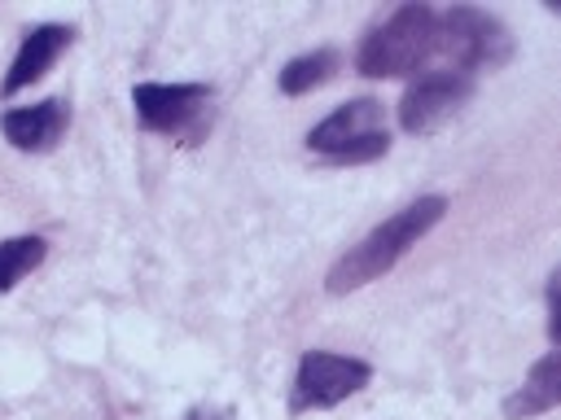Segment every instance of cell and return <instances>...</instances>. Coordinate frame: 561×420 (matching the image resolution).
I'll list each match as a JSON object with an SVG mask.
<instances>
[{
	"label": "cell",
	"instance_id": "cell-3",
	"mask_svg": "<svg viewBox=\"0 0 561 420\" xmlns=\"http://www.w3.org/2000/svg\"><path fill=\"white\" fill-rule=\"evenodd\" d=\"M508 52H513V39H508V31H504L500 18H491V13H482V9H469V4L438 13V26H434V57H447L451 70H460V74L473 79V70H495V66H504Z\"/></svg>",
	"mask_w": 561,
	"mask_h": 420
},
{
	"label": "cell",
	"instance_id": "cell-12",
	"mask_svg": "<svg viewBox=\"0 0 561 420\" xmlns=\"http://www.w3.org/2000/svg\"><path fill=\"white\" fill-rule=\"evenodd\" d=\"M44 254H48L44 236H9V241H0V293L18 289V280L44 262Z\"/></svg>",
	"mask_w": 561,
	"mask_h": 420
},
{
	"label": "cell",
	"instance_id": "cell-1",
	"mask_svg": "<svg viewBox=\"0 0 561 420\" xmlns=\"http://www.w3.org/2000/svg\"><path fill=\"white\" fill-rule=\"evenodd\" d=\"M443 214H447V197H443V192H425V197L408 201L403 210L386 214L364 241H355V245L329 267L324 289H329L333 298H342V293H355V289L381 280L386 271H394V267L403 262V254H408Z\"/></svg>",
	"mask_w": 561,
	"mask_h": 420
},
{
	"label": "cell",
	"instance_id": "cell-13",
	"mask_svg": "<svg viewBox=\"0 0 561 420\" xmlns=\"http://www.w3.org/2000/svg\"><path fill=\"white\" fill-rule=\"evenodd\" d=\"M557 284H561V271L552 267V276H548V337L557 341Z\"/></svg>",
	"mask_w": 561,
	"mask_h": 420
},
{
	"label": "cell",
	"instance_id": "cell-10",
	"mask_svg": "<svg viewBox=\"0 0 561 420\" xmlns=\"http://www.w3.org/2000/svg\"><path fill=\"white\" fill-rule=\"evenodd\" d=\"M561 402V354L548 350L530 372L526 381L513 389V398L504 402V416L508 420H530V416H543Z\"/></svg>",
	"mask_w": 561,
	"mask_h": 420
},
{
	"label": "cell",
	"instance_id": "cell-2",
	"mask_svg": "<svg viewBox=\"0 0 561 420\" xmlns=\"http://www.w3.org/2000/svg\"><path fill=\"white\" fill-rule=\"evenodd\" d=\"M434 26H438V13L430 4H399L359 44V57H355L359 74L368 79L421 74L434 61Z\"/></svg>",
	"mask_w": 561,
	"mask_h": 420
},
{
	"label": "cell",
	"instance_id": "cell-7",
	"mask_svg": "<svg viewBox=\"0 0 561 420\" xmlns=\"http://www.w3.org/2000/svg\"><path fill=\"white\" fill-rule=\"evenodd\" d=\"M206 101H210L206 83H136L131 92L136 122L145 131H180L202 114Z\"/></svg>",
	"mask_w": 561,
	"mask_h": 420
},
{
	"label": "cell",
	"instance_id": "cell-9",
	"mask_svg": "<svg viewBox=\"0 0 561 420\" xmlns=\"http://www.w3.org/2000/svg\"><path fill=\"white\" fill-rule=\"evenodd\" d=\"M70 39H75V31L61 26V22H44V26L26 31L22 44H18V57H13V66H9V74H4V83H0V92L13 96V92H22V88H31L35 79H44V74L53 70V61L70 48Z\"/></svg>",
	"mask_w": 561,
	"mask_h": 420
},
{
	"label": "cell",
	"instance_id": "cell-8",
	"mask_svg": "<svg viewBox=\"0 0 561 420\" xmlns=\"http://www.w3.org/2000/svg\"><path fill=\"white\" fill-rule=\"evenodd\" d=\"M66 122H70V105L66 101H39V105H18V109H4L0 114V131L13 149L22 153H48L61 136H66Z\"/></svg>",
	"mask_w": 561,
	"mask_h": 420
},
{
	"label": "cell",
	"instance_id": "cell-5",
	"mask_svg": "<svg viewBox=\"0 0 561 420\" xmlns=\"http://www.w3.org/2000/svg\"><path fill=\"white\" fill-rule=\"evenodd\" d=\"M373 368L351 354L307 350L294 372V411H329L368 385Z\"/></svg>",
	"mask_w": 561,
	"mask_h": 420
},
{
	"label": "cell",
	"instance_id": "cell-6",
	"mask_svg": "<svg viewBox=\"0 0 561 420\" xmlns=\"http://www.w3.org/2000/svg\"><path fill=\"white\" fill-rule=\"evenodd\" d=\"M469 92L473 79L460 70H421L399 101V127L408 136H430L469 101Z\"/></svg>",
	"mask_w": 561,
	"mask_h": 420
},
{
	"label": "cell",
	"instance_id": "cell-11",
	"mask_svg": "<svg viewBox=\"0 0 561 420\" xmlns=\"http://www.w3.org/2000/svg\"><path fill=\"white\" fill-rule=\"evenodd\" d=\"M337 48H316V52H302V57H294V61H285L280 66V92L285 96H302V92H311V88H320V83H329L333 74H337Z\"/></svg>",
	"mask_w": 561,
	"mask_h": 420
},
{
	"label": "cell",
	"instance_id": "cell-4",
	"mask_svg": "<svg viewBox=\"0 0 561 420\" xmlns=\"http://www.w3.org/2000/svg\"><path fill=\"white\" fill-rule=\"evenodd\" d=\"M307 149L329 158V162H373L390 149L386 109L373 96L346 101L307 131Z\"/></svg>",
	"mask_w": 561,
	"mask_h": 420
}]
</instances>
